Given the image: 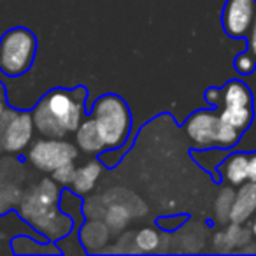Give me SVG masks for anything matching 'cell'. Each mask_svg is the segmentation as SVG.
Segmentation results:
<instances>
[{
	"label": "cell",
	"instance_id": "obj_1",
	"mask_svg": "<svg viewBox=\"0 0 256 256\" xmlns=\"http://www.w3.org/2000/svg\"><path fill=\"white\" fill-rule=\"evenodd\" d=\"M84 93V88L74 92L54 90L48 93L32 114L34 124L40 136L48 139H62L67 134L76 132L82 123Z\"/></svg>",
	"mask_w": 256,
	"mask_h": 256
},
{
	"label": "cell",
	"instance_id": "obj_2",
	"mask_svg": "<svg viewBox=\"0 0 256 256\" xmlns=\"http://www.w3.org/2000/svg\"><path fill=\"white\" fill-rule=\"evenodd\" d=\"M56 181L44 179L22 198L20 212L50 238H60L70 230V220L56 209Z\"/></svg>",
	"mask_w": 256,
	"mask_h": 256
},
{
	"label": "cell",
	"instance_id": "obj_3",
	"mask_svg": "<svg viewBox=\"0 0 256 256\" xmlns=\"http://www.w3.org/2000/svg\"><path fill=\"white\" fill-rule=\"evenodd\" d=\"M92 116L96 123L104 146L114 150L124 144L132 128V116L123 98L118 95L100 96L93 106Z\"/></svg>",
	"mask_w": 256,
	"mask_h": 256
},
{
	"label": "cell",
	"instance_id": "obj_4",
	"mask_svg": "<svg viewBox=\"0 0 256 256\" xmlns=\"http://www.w3.org/2000/svg\"><path fill=\"white\" fill-rule=\"evenodd\" d=\"M37 40L28 28H12L0 39V70L8 78L23 76L34 64Z\"/></svg>",
	"mask_w": 256,
	"mask_h": 256
},
{
	"label": "cell",
	"instance_id": "obj_5",
	"mask_svg": "<svg viewBox=\"0 0 256 256\" xmlns=\"http://www.w3.org/2000/svg\"><path fill=\"white\" fill-rule=\"evenodd\" d=\"M220 116L242 134L251 126L254 118V106H252V93L246 82L234 79L223 86V104Z\"/></svg>",
	"mask_w": 256,
	"mask_h": 256
},
{
	"label": "cell",
	"instance_id": "obj_6",
	"mask_svg": "<svg viewBox=\"0 0 256 256\" xmlns=\"http://www.w3.org/2000/svg\"><path fill=\"white\" fill-rule=\"evenodd\" d=\"M32 114L6 110L0 114V150L16 153L30 142L34 134Z\"/></svg>",
	"mask_w": 256,
	"mask_h": 256
},
{
	"label": "cell",
	"instance_id": "obj_7",
	"mask_svg": "<svg viewBox=\"0 0 256 256\" xmlns=\"http://www.w3.org/2000/svg\"><path fill=\"white\" fill-rule=\"evenodd\" d=\"M28 158L39 170L53 172L67 162L78 158V150L60 139H40L30 148Z\"/></svg>",
	"mask_w": 256,
	"mask_h": 256
},
{
	"label": "cell",
	"instance_id": "obj_8",
	"mask_svg": "<svg viewBox=\"0 0 256 256\" xmlns=\"http://www.w3.org/2000/svg\"><path fill=\"white\" fill-rule=\"evenodd\" d=\"M221 126V116L218 110H196L188 118L184 130L190 139L198 148H218V134Z\"/></svg>",
	"mask_w": 256,
	"mask_h": 256
},
{
	"label": "cell",
	"instance_id": "obj_9",
	"mask_svg": "<svg viewBox=\"0 0 256 256\" xmlns=\"http://www.w3.org/2000/svg\"><path fill=\"white\" fill-rule=\"evenodd\" d=\"M256 14V0H226L221 23L226 36L234 39L248 37Z\"/></svg>",
	"mask_w": 256,
	"mask_h": 256
},
{
	"label": "cell",
	"instance_id": "obj_10",
	"mask_svg": "<svg viewBox=\"0 0 256 256\" xmlns=\"http://www.w3.org/2000/svg\"><path fill=\"white\" fill-rule=\"evenodd\" d=\"M254 210H256V182L246 181L235 192V200L230 212V223L244 224L249 218H252Z\"/></svg>",
	"mask_w": 256,
	"mask_h": 256
},
{
	"label": "cell",
	"instance_id": "obj_11",
	"mask_svg": "<svg viewBox=\"0 0 256 256\" xmlns=\"http://www.w3.org/2000/svg\"><path fill=\"white\" fill-rule=\"evenodd\" d=\"M248 165L249 154L248 153H234L220 165V174L224 182L230 186H240L248 179Z\"/></svg>",
	"mask_w": 256,
	"mask_h": 256
},
{
	"label": "cell",
	"instance_id": "obj_12",
	"mask_svg": "<svg viewBox=\"0 0 256 256\" xmlns=\"http://www.w3.org/2000/svg\"><path fill=\"white\" fill-rule=\"evenodd\" d=\"M76 140H78L79 148H81L84 153H98V151L106 150L93 118L84 120L79 124V128L76 130Z\"/></svg>",
	"mask_w": 256,
	"mask_h": 256
},
{
	"label": "cell",
	"instance_id": "obj_13",
	"mask_svg": "<svg viewBox=\"0 0 256 256\" xmlns=\"http://www.w3.org/2000/svg\"><path fill=\"white\" fill-rule=\"evenodd\" d=\"M100 170H102V167H100V164H96V162H90V164H86L84 167L78 168V170H76L74 181H72L74 192L81 193V195L82 193H88L90 190L93 188L95 181L98 179Z\"/></svg>",
	"mask_w": 256,
	"mask_h": 256
},
{
	"label": "cell",
	"instance_id": "obj_14",
	"mask_svg": "<svg viewBox=\"0 0 256 256\" xmlns=\"http://www.w3.org/2000/svg\"><path fill=\"white\" fill-rule=\"evenodd\" d=\"M107 224H102V223H88L84 228L81 230V240L84 242L86 246H92V244H96L98 246H104L107 242V235H109V230H107Z\"/></svg>",
	"mask_w": 256,
	"mask_h": 256
},
{
	"label": "cell",
	"instance_id": "obj_15",
	"mask_svg": "<svg viewBox=\"0 0 256 256\" xmlns=\"http://www.w3.org/2000/svg\"><path fill=\"white\" fill-rule=\"evenodd\" d=\"M235 200V192L234 188H223L218 195V200L214 204V209H216V220L220 223H226L230 221V212H232V206H234Z\"/></svg>",
	"mask_w": 256,
	"mask_h": 256
},
{
	"label": "cell",
	"instance_id": "obj_16",
	"mask_svg": "<svg viewBox=\"0 0 256 256\" xmlns=\"http://www.w3.org/2000/svg\"><path fill=\"white\" fill-rule=\"evenodd\" d=\"M130 221V212L128 209H124L121 204H114L107 209L106 212V224L109 226V230H123L124 226L128 224Z\"/></svg>",
	"mask_w": 256,
	"mask_h": 256
},
{
	"label": "cell",
	"instance_id": "obj_17",
	"mask_svg": "<svg viewBox=\"0 0 256 256\" xmlns=\"http://www.w3.org/2000/svg\"><path fill=\"white\" fill-rule=\"evenodd\" d=\"M158 244H160V237L151 228H144L136 235V246L140 251H153L158 248Z\"/></svg>",
	"mask_w": 256,
	"mask_h": 256
},
{
	"label": "cell",
	"instance_id": "obj_18",
	"mask_svg": "<svg viewBox=\"0 0 256 256\" xmlns=\"http://www.w3.org/2000/svg\"><path fill=\"white\" fill-rule=\"evenodd\" d=\"M234 67L240 76H251L256 68V56L249 50L244 51V53H240V54L235 56Z\"/></svg>",
	"mask_w": 256,
	"mask_h": 256
},
{
	"label": "cell",
	"instance_id": "obj_19",
	"mask_svg": "<svg viewBox=\"0 0 256 256\" xmlns=\"http://www.w3.org/2000/svg\"><path fill=\"white\" fill-rule=\"evenodd\" d=\"M76 170H78V168L74 167V162H67V164L54 168L53 179L58 184H72V181H74V178H76Z\"/></svg>",
	"mask_w": 256,
	"mask_h": 256
},
{
	"label": "cell",
	"instance_id": "obj_20",
	"mask_svg": "<svg viewBox=\"0 0 256 256\" xmlns=\"http://www.w3.org/2000/svg\"><path fill=\"white\" fill-rule=\"evenodd\" d=\"M206 102L209 106L220 109L221 104H223V88H209L206 92Z\"/></svg>",
	"mask_w": 256,
	"mask_h": 256
},
{
	"label": "cell",
	"instance_id": "obj_21",
	"mask_svg": "<svg viewBox=\"0 0 256 256\" xmlns=\"http://www.w3.org/2000/svg\"><path fill=\"white\" fill-rule=\"evenodd\" d=\"M248 46H249V51L256 56V14H254V20H252L251 30H249V34H248Z\"/></svg>",
	"mask_w": 256,
	"mask_h": 256
},
{
	"label": "cell",
	"instance_id": "obj_22",
	"mask_svg": "<svg viewBox=\"0 0 256 256\" xmlns=\"http://www.w3.org/2000/svg\"><path fill=\"white\" fill-rule=\"evenodd\" d=\"M248 179L256 182V151L249 154V165H248Z\"/></svg>",
	"mask_w": 256,
	"mask_h": 256
},
{
	"label": "cell",
	"instance_id": "obj_23",
	"mask_svg": "<svg viewBox=\"0 0 256 256\" xmlns=\"http://www.w3.org/2000/svg\"><path fill=\"white\" fill-rule=\"evenodd\" d=\"M6 109V92H4V86L0 84V114L4 112Z\"/></svg>",
	"mask_w": 256,
	"mask_h": 256
},
{
	"label": "cell",
	"instance_id": "obj_24",
	"mask_svg": "<svg viewBox=\"0 0 256 256\" xmlns=\"http://www.w3.org/2000/svg\"><path fill=\"white\" fill-rule=\"evenodd\" d=\"M251 232H252V235L256 237V210H254V214H252V224H251Z\"/></svg>",
	"mask_w": 256,
	"mask_h": 256
}]
</instances>
